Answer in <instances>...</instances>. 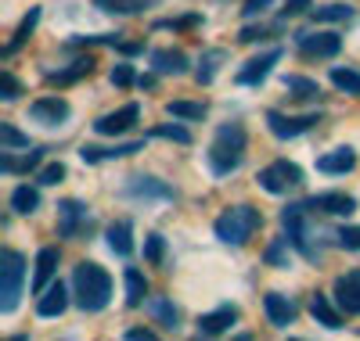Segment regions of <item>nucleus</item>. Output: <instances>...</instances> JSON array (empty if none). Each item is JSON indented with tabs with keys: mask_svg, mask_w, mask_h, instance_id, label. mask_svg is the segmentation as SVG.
Instances as JSON below:
<instances>
[{
	"mask_svg": "<svg viewBox=\"0 0 360 341\" xmlns=\"http://www.w3.org/2000/svg\"><path fill=\"white\" fill-rule=\"evenodd\" d=\"M18 147H29V137L18 133L11 122H0V151H18Z\"/></svg>",
	"mask_w": 360,
	"mask_h": 341,
	"instance_id": "f704fd0d",
	"label": "nucleus"
},
{
	"mask_svg": "<svg viewBox=\"0 0 360 341\" xmlns=\"http://www.w3.org/2000/svg\"><path fill=\"white\" fill-rule=\"evenodd\" d=\"M108 79H112V86H134V83H137V76H134V65H130V61H115L112 72H108Z\"/></svg>",
	"mask_w": 360,
	"mask_h": 341,
	"instance_id": "58836bf2",
	"label": "nucleus"
},
{
	"mask_svg": "<svg viewBox=\"0 0 360 341\" xmlns=\"http://www.w3.org/2000/svg\"><path fill=\"white\" fill-rule=\"evenodd\" d=\"M94 8H101L105 15H141L152 8V0H94Z\"/></svg>",
	"mask_w": 360,
	"mask_h": 341,
	"instance_id": "7c9ffc66",
	"label": "nucleus"
},
{
	"mask_svg": "<svg viewBox=\"0 0 360 341\" xmlns=\"http://www.w3.org/2000/svg\"><path fill=\"white\" fill-rule=\"evenodd\" d=\"M144 305H148V313H152V320H155L159 327H166V330H176V327H180V313H176L173 298H166V295H152Z\"/></svg>",
	"mask_w": 360,
	"mask_h": 341,
	"instance_id": "b1692460",
	"label": "nucleus"
},
{
	"mask_svg": "<svg viewBox=\"0 0 360 341\" xmlns=\"http://www.w3.org/2000/svg\"><path fill=\"white\" fill-rule=\"evenodd\" d=\"M144 151V140H127V144H112V147H98V144H83L79 159L86 166H101V162H115V159H130V154Z\"/></svg>",
	"mask_w": 360,
	"mask_h": 341,
	"instance_id": "ddd939ff",
	"label": "nucleus"
},
{
	"mask_svg": "<svg viewBox=\"0 0 360 341\" xmlns=\"http://www.w3.org/2000/svg\"><path fill=\"white\" fill-rule=\"evenodd\" d=\"M310 15H314V22H349L353 8L349 4H324V8H314Z\"/></svg>",
	"mask_w": 360,
	"mask_h": 341,
	"instance_id": "473e14b6",
	"label": "nucleus"
},
{
	"mask_svg": "<svg viewBox=\"0 0 360 341\" xmlns=\"http://www.w3.org/2000/svg\"><path fill=\"white\" fill-rule=\"evenodd\" d=\"M224 61H227V51H220V47L205 51V54L198 58V69H195V79H198V86H209V83H213Z\"/></svg>",
	"mask_w": 360,
	"mask_h": 341,
	"instance_id": "bb28decb",
	"label": "nucleus"
},
{
	"mask_svg": "<svg viewBox=\"0 0 360 341\" xmlns=\"http://www.w3.org/2000/svg\"><path fill=\"white\" fill-rule=\"evenodd\" d=\"M205 105L202 101H169L166 105V115L169 119H184V122H198V119H205Z\"/></svg>",
	"mask_w": 360,
	"mask_h": 341,
	"instance_id": "2f4dec72",
	"label": "nucleus"
},
{
	"mask_svg": "<svg viewBox=\"0 0 360 341\" xmlns=\"http://www.w3.org/2000/svg\"><path fill=\"white\" fill-rule=\"evenodd\" d=\"M321 122V115H285V112H266V130L274 133L278 140H295V137H303L310 133L314 126Z\"/></svg>",
	"mask_w": 360,
	"mask_h": 341,
	"instance_id": "6e6552de",
	"label": "nucleus"
},
{
	"mask_svg": "<svg viewBox=\"0 0 360 341\" xmlns=\"http://www.w3.org/2000/svg\"><path fill=\"white\" fill-rule=\"evenodd\" d=\"M335 305L349 316H360V269H349V273H339L335 276Z\"/></svg>",
	"mask_w": 360,
	"mask_h": 341,
	"instance_id": "2eb2a0df",
	"label": "nucleus"
},
{
	"mask_svg": "<svg viewBox=\"0 0 360 341\" xmlns=\"http://www.w3.org/2000/svg\"><path fill=\"white\" fill-rule=\"evenodd\" d=\"M123 284H127V305H130V309H137V305L148 302V281H144V273H141L137 266H127Z\"/></svg>",
	"mask_w": 360,
	"mask_h": 341,
	"instance_id": "cd10ccee",
	"label": "nucleus"
},
{
	"mask_svg": "<svg viewBox=\"0 0 360 341\" xmlns=\"http://www.w3.org/2000/svg\"><path fill=\"white\" fill-rule=\"evenodd\" d=\"M245 147H249V133H245L242 122H224L213 137V144H209V151H205L213 176H231L245 162Z\"/></svg>",
	"mask_w": 360,
	"mask_h": 341,
	"instance_id": "f257e3e1",
	"label": "nucleus"
},
{
	"mask_svg": "<svg viewBox=\"0 0 360 341\" xmlns=\"http://www.w3.org/2000/svg\"><path fill=\"white\" fill-rule=\"evenodd\" d=\"M307 201L303 205H288V208H281V227H285V237L292 241V248H299L307 259H317V248L307 241L310 237V230H307Z\"/></svg>",
	"mask_w": 360,
	"mask_h": 341,
	"instance_id": "423d86ee",
	"label": "nucleus"
},
{
	"mask_svg": "<svg viewBox=\"0 0 360 341\" xmlns=\"http://www.w3.org/2000/svg\"><path fill=\"white\" fill-rule=\"evenodd\" d=\"M22 284H25V255L15 252V248H4L0 252V313L4 316H11L18 309Z\"/></svg>",
	"mask_w": 360,
	"mask_h": 341,
	"instance_id": "20e7f679",
	"label": "nucleus"
},
{
	"mask_svg": "<svg viewBox=\"0 0 360 341\" xmlns=\"http://www.w3.org/2000/svg\"><path fill=\"white\" fill-rule=\"evenodd\" d=\"M127 337H130V341H141V337H144V341H152L155 334L148 330V327H134V330H127Z\"/></svg>",
	"mask_w": 360,
	"mask_h": 341,
	"instance_id": "09e8293b",
	"label": "nucleus"
},
{
	"mask_svg": "<svg viewBox=\"0 0 360 341\" xmlns=\"http://www.w3.org/2000/svg\"><path fill=\"white\" fill-rule=\"evenodd\" d=\"M105 241H108V248H112V255L130 259V255H134V223H130V220L112 223V227L105 230Z\"/></svg>",
	"mask_w": 360,
	"mask_h": 341,
	"instance_id": "4be33fe9",
	"label": "nucleus"
},
{
	"mask_svg": "<svg viewBox=\"0 0 360 341\" xmlns=\"http://www.w3.org/2000/svg\"><path fill=\"white\" fill-rule=\"evenodd\" d=\"M285 90H292L295 98H317L321 94V86L307 76H285Z\"/></svg>",
	"mask_w": 360,
	"mask_h": 341,
	"instance_id": "c9c22d12",
	"label": "nucleus"
},
{
	"mask_svg": "<svg viewBox=\"0 0 360 341\" xmlns=\"http://www.w3.org/2000/svg\"><path fill=\"white\" fill-rule=\"evenodd\" d=\"M69 309V291H65V284L62 281H51L47 288H44V295L37 298V313L44 316V320H54V316H62Z\"/></svg>",
	"mask_w": 360,
	"mask_h": 341,
	"instance_id": "6ab92c4d",
	"label": "nucleus"
},
{
	"mask_svg": "<svg viewBox=\"0 0 360 341\" xmlns=\"http://www.w3.org/2000/svg\"><path fill=\"white\" fill-rule=\"evenodd\" d=\"M62 180H65V166H62V162H51V166H44V169L37 173L40 187H54V183H62Z\"/></svg>",
	"mask_w": 360,
	"mask_h": 341,
	"instance_id": "ea45409f",
	"label": "nucleus"
},
{
	"mask_svg": "<svg viewBox=\"0 0 360 341\" xmlns=\"http://www.w3.org/2000/svg\"><path fill=\"white\" fill-rule=\"evenodd\" d=\"M270 36V29H242V36H238V40H242V44H256V40H266Z\"/></svg>",
	"mask_w": 360,
	"mask_h": 341,
	"instance_id": "de8ad7c7",
	"label": "nucleus"
},
{
	"mask_svg": "<svg viewBox=\"0 0 360 341\" xmlns=\"http://www.w3.org/2000/svg\"><path fill=\"white\" fill-rule=\"evenodd\" d=\"M335 241L342 248H349V252H360V227H339L335 230Z\"/></svg>",
	"mask_w": 360,
	"mask_h": 341,
	"instance_id": "79ce46f5",
	"label": "nucleus"
},
{
	"mask_svg": "<svg viewBox=\"0 0 360 341\" xmlns=\"http://www.w3.org/2000/svg\"><path fill=\"white\" fill-rule=\"evenodd\" d=\"M270 8H274V0H245L242 15H245V18H256V15H263V11H270Z\"/></svg>",
	"mask_w": 360,
	"mask_h": 341,
	"instance_id": "a18cd8bd",
	"label": "nucleus"
},
{
	"mask_svg": "<svg viewBox=\"0 0 360 341\" xmlns=\"http://www.w3.org/2000/svg\"><path fill=\"white\" fill-rule=\"evenodd\" d=\"M40 208V191L29 187V183H22V187L11 191V212L15 215H33Z\"/></svg>",
	"mask_w": 360,
	"mask_h": 341,
	"instance_id": "c85d7f7f",
	"label": "nucleus"
},
{
	"mask_svg": "<svg viewBox=\"0 0 360 341\" xmlns=\"http://www.w3.org/2000/svg\"><path fill=\"white\" fill-rule=\"evenodd\" d=\"M288 244H292L288 237H278L274 244L266 248V262H270V266H278V269H285V266H288V259H285V248H288Z\"/></svg>",
	"mask_w": 360,
	"mask_h": 341,
	"instance_id": "a19ab883",
	"label": "nucleus"
},
{
	"mask_svg": "<svg viewBox=\"0 0 360 341\" xmlns=\"http://www.w3.org/2000/svg\"><path fill=\"white\" fill-rule=\"evenodd\" d=\"M256 183L266 194H288L303 183V169H299L295 162H288V159H278V162H270L256 173Z\"/></svg>",
	"mask_w": 360,
	"mask_h": 341,
	"instance_id": "39448f33",
	"label": "nucleus"
},
{
	"mask_svg": "<svg viewBox=\"0 0 360 341\" xmlns=\"http://www.w3.org/2000/svg\"><path fill=\"white\" fill-rule=\"evenodd\" d=\"M94 72V58H76L72 65H65V69H58V72H47V83H54V86H72V83H79L83 76H90Z\"/></svg>",
	"mask_w": 360,
	"mask_h": 341,
	"instance_id": "393cba45",
	"label": "nucleus"
},
{
	"mask_svg": "<svg viewBox=\"0 0 360 341\" xmlns=\"http://www.w3.org/2000/svg\"><path fill=\"white\" fill-rule=\"evenodd\" d=\"M90 223H94V220H90V208L83 201L65 198L62 205H58V237L76 241V237H83L90 230Z\"/></svg>",
	"mask_w": 360,
	"mask_h": 341,
	"instance_id": "0eeeda50",
	"label": "nucleus"
},
{
	"mask_svg": "<svg viewBox=\"0 0 360 341\" xmlns=\"http://www.w3.org/2000/svg\"><path fill=\"white\" fill-rule=\"evenodd\" d=\"M72 298L83 313H101V309L112 302V276L105 266L98 262H79L72 269Z\"/></svg>",
	"mask_w": 360,
	"mask_h": 341,
	"instance_id": "f03ea898",
	"label": "nucleus"
},
{
	"mask_svg": "<svg viewBox=\"0 0 360 341\" xmlns=\"http://www.w3.org/2000/svg\"><path fill=\"white\" fill-rule=\"evenodd\" d=\"M22 94V83L11 76V72H4V76H0V98H4V101H15Z\"/></svg>",
	"mask_w": 360,
	"mask_h": 341,
	"instance_id": "37998d69",
	"label": "nucleus"
},
{
	"mask_svg": "<svg viewBox=\"0 0 360 341\" xmlns=\"http://www.w3.org/2000/svg\"><path fill=\"white\" fill-rule=\"evenodd\" d=\"M152 137H162V140H173V144H191V133L180 126V122H162V126L152 130Z\"/></svg>",
	"mask_w": 360,
	"mask_h": 341,
	"instance_id": "e433bc0d",
	"label": "nucleus"
},
{
	"mask_svg": "<svg viewBox=\"0 0 360 341\" xmlns=\"http://www.w3.org/2000/svg\"><path fill=\"white\" fill-rule=\"evenodd\" d=\"M356 166V151L353 147H332L328 154H321L317 159V173H328V176H346L349 169Z\"/></svg>",
	"mask_w": 360,
	"mask_h": 341,
	"instance_id": "aec40b11",
	"label": "nucleus"
},
{
	"mask_svg": "<svg viewBox=\"0 0 360 341\" xmlns=\"http://www.w3.org/2000/svg\"><path fill=\"white\" fill-rule=\"evenodd\" d=\"M144 259L152 262V266H159V262L166 259V237H162V234H148V241H144Z\"/></svg>",
	"mask_w": 360,
	"mask_h": 341,
	"instance_id": "4c0bfd02",
	"label": "nucleus"
},
{
	"mask_svg": "<svg viewBox=\"0 0 360 341\" xmlns=\"http://www.w3.org/2000/svg\"><path fill=\"white\" fill-rule=\"evenodd\" d=\"M234 320H238V305H231V302L227 305H217L213 313L198 316V337H217V334L231 330Z\"/></svg>",
	"mask_w": 360,
	"mask_h": 341,
	"instance_id": "a211bd4d",
	"label": "nucleus"
},
{
	"mask_svg": "<svg viewBox=\"0 0 360 341\" xmlns=\"http://www.w3.org/2000/svg\"><path fill=\"white\" fill-rule=\"evenodd\" d=\"M69 115H72V105L65 98H40V101L29 105V119L40 122V126H47V130L65 126Z\"/></svg>",
	"mask_w": 360,
	"mask_h": 341,
	"instance_id": "9d476101",
	"label": "nucleus"
},
{
	"mask_svg": "<svg viewBox=\"0 0 360 341\" xmlns=\"http://www.w3.org/2000/svg\"><path fill=\"white\" fill-rule=\"evenodd\" d=\"M37 22H40V8H29V15L18 22V29H15V36L8 40V47H4V58H11L29 36H33V29H37Z\"/></svg>",
	"mask_w": 360,
	"mask_h": 341,
	"instance_id": "c756f323",
	"label": "nucleus"
},
{
	"mask_svg": "<svg viewBox=\"0 0 360 341\" xmlns=\"http://www.w3.org/2000/svg\"><path fill=\"white\" fill-rule=\"evenodd\" d=\"M137 119H141V105L130 101V105H123V108H115V112L94 119V130H98L101 137H119V133L134 130V126H137Z\"/></svg>",
	"mask_w": 360,
	"mask_h": 341,
	"instance_id": "f8f14e48",
	"label": "nucleus"
},
{
	"mask_svg": "<svg viewBox=\"0 0 360 341\" xmlns=\"http://www.w3.org/2000/svg\"><path fill=\"white\" fill-rule=\"evenodd\" d=\"M202 15H188V18H166V22H155V29H188V25H198Z\"/></svg>",
	"mask_w": 360,
	"mask_h": 341,
	"instance_id": "c03bdc74",
	"label": "nucleus"
},
{
	"mask_svg": "<svg viewBox=\"0 0 360 341\" xmlns=\"http://www.w3.org/2000/svg\"><path fill=\"white\" fill-rule=\"evenodd\" d=\"M281 47H270V51H263V54H256V58H249L242 69H238V76H234V83L238 86H259L266 76H270V69L281 61Z\"/></svg>",
	"mask_w": 360,
	"mask_h": 341,
	"instance_id": "1a4fd4ad",
	"label": "nucleus"
},
{
	"mask_svg": "<svg viewBox=\"0 0 360 341\" xmlns=\"http://www.w3.org/2000/svg\"><path fill=\"white\" fill-rule=\"evenodd\" d=\"M310 313H314V320H317V323H324L328 330H339V327H342V313L332 305V298L321 295V291H314V295H310Z\"/></svg>",
	"mask_w": 360,
	"mask_h": 341,
	"instance_id": "a878e982",
	"label": "nucleus"
},
{
	"mask_svg": "<svg viewBox=\"0 0 360 341\" xmlns=\"http://www.w3.org/2000/svg\"><path fill=\"white\" fill-rule=\"evenodd\" d=\"M152 69H155L159 76H184V72H188V54H184V51L159 47V51H152Z\"/></svg>",
	"mask_w": 360,
	"mask_h": 341,
	"instance_id": "5701e85b",
	"label": "nucleus"
},
{
	"mask_svg": "<svg viewBox=\"0 0 360 341\" xmlns=\"http://www.w3.org/2000/svg\"><path fill=\"white\" fill-rule=\"evenodd\" d=\"M310 8V0H285V8H281V22L285 18H292V15H299V11H307Z\"/></svg>",
	"mask_w": 360,
	"mask_h": 341,
	"instance_id": "49530a36",
	"label": "nucleus"
},
{
	"mask_svg": "<svg viewBox=\"0 0 360 341\" xmlns=\"http://www.w3.org/2000/svg\"><path fill=\"white\" fill-rule=\"evenodd\" d=\"M310 212H324V215H353L356 212V198L346 191H321L307 198Z\"/></svg>",
	"mask_w": 360,
	"mask_h": 341,
	"instance_id": "4468645a",
	"label": "nucleus"
},
{
	"mask_svg": "<svg viewBox=\"0 0 360 341\" xmlns=\"http://www.w3.org/2000/svg\"><path fill=\"white\" fill-rule=\"evenodd\" d=\"M58 262H62L58 248H40V252H37V269H33V291H37V295H44V288L54 281Z\"/></svg>",
	"mask_w": 360,
	"mask_h": 341,
	"instance_id": "412c9836",
	"label": "nucleus"
},
{
	"mask_svg": "<svg viewBox=\"0 0 360 341\" xmlns=\"http://www.w3.org/2000/svg\"><path fill=\"white\" fill-rule=\"evenodd\" d=\"M259 227H263V215H259V208H252V205H231V208H224V212L217 215V223H213L217 237H220L224 244H231V248L249 244V237H252Z\"/></svg>",
	"mask_w": 360,
	"mask_h": 341,
	"instance_id": "7ed1b4c3",
	"label": "nucleus"
},
{
	"mask_svg": "<svg viewBox=\"0 0 360 341\" xmlns=\"http://www.w3.org/2000/svg\"><path fill=\"white\" fill-rule=\"evenodd\" d=\"M295 47L299 54H307V58H335L342 51V36L339 33H295Z\"/></svg>",
	"mask_w": 360,
	"mask_h": 341,
	"instance_id": "9b49d317",
	"label": "nucleus"
},
{
	"mask_svg": "<svg viewBox=\"0 0 360 341\" xmlns=\"http://www.w3.org/2000/svg\"><path fill=\"white\" fill-rule=\"evenodd\" d=\"M127 198H137V201H173L176 191L169 187V183L155 180V176H130Z\"/></svg>",
	"mask_w": 360,
	"mask_h": 341,
	"instance_id": "dca6fc26",
	"label": "nucleus"
},
{
	"mask_svg": "<svg viewBox=\"0 0 360 341\" xmlns=\"http://www.w3.org/2000/svg\"><path fill=\"white\" fill-rule=\"evenodd\" d=\"M332 83L342 90V94H353V98H360V72H353V69H332Z\"/></svg>",
	"mask_w": 360,
	"mask_h": 341,
	"instance_id": "72a5a7b5",
	"label": "nucleus"
},
{
	"mask_svg": "<svg viewBox=\"0 0 360 341\" xmlns=\"http://www.w3.org/2000/svg\"><path fill=\"white\" fill-rule=\"evenodd\" d=\"M263 309H266V320L274 327H281V330L288 323H295V316H299V305L288 295H281V291H266L263 295Z\"/></svg>",
	"mask_w": 360,
	"mask_h": 341,
	"instance_id": "f3484780",
	"label": "nucleus"
},
{
	"mask_svg": "<svg viewBox=\"0 0 360 341\" xmlns=\"http://www.w3.org/2000/svg\"><path fill=\"white\" fill-rule=\"evenodd\" d=\"M137 86H141V90H148V86H155V79H152V76H141V79H137Z\"/></svg>",
	"mask_w": 360,
	"mask_h": 341,
	"instance_id": "8fccbe9b",
	"label": "nucleus"
}]
</instances>
